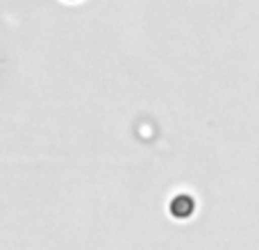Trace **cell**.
<instances>
[{
    "mask_svg": "<svg viewBox=\"0 0 259 250\" xmlns=\"http://www.w3.org/2000/svg\"><path fill=\"white\" fill-rule=\"evenodd\" d=\"M168 210H170L173 219H191L193 212H196V200H193L189 193H178V196L170 200Z\"/></svg>",
    "mask_w": 259,
    "mask_h": 250,
    "instance_id": "cell-1",
    "label": "cell"
}]
</instances>
